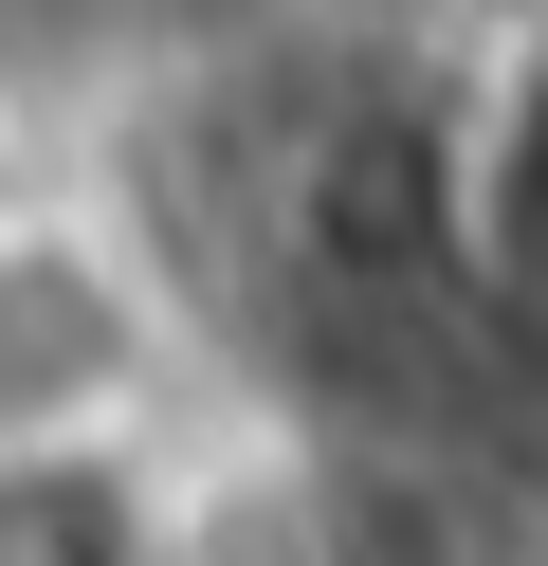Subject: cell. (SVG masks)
<instances>
[{
	"label": "cell",
	"mask_w": 548,
	"mask_h": 566,
	"mask_svg": "<svg viewBox=\"0 0 548 566\" xmlns=\"http://www.w3.org/2000/svg\"><path fill=\"white\" fill-rule=\"evenodd\" d=\"M183 293L110 201L0 184V439H165Z\"/></svg>",
	"instance_id": "1"
},
{
	"label": "cell",
	"mask_w": 548,
	"mask_h": 566,
	"mask_svg": "<svg viewBox=\"0 0 548 566\" xmlns=\"http://www.w3.org/2000/svg\"><path fill=\"white\" fill-rule=\"evenodd\" d=\"M438 238H457L475 311L548 329V0H511L494 55L438 92Z\"/></svg>",
	"instance_id": "2"
},
{
	"label": "cell",
	"mask_w": 548,
	"mask_h": 566,
	"mask_svg": "<svg viewBox=\"0 0 548 566\" xmlns=\"http://www.w3.org/2000/svg\"><path fill=\"white\" fill-rule=\"evenodd\" d=\"M0 566H201V475L165 439H0Z\"/></svg>",
	"instance_id": "3"
},
{
	"label": "cell",
	"mask_w": 548,
	"mask_h": 566,
	"mask_svg": "<svg viewBox=\"0 0 548 566\" xmlns=\"http://www.w3.org/2000/svg\"><path fill=\"white\" fill-rule=\"evenodd\" d=\"M292 256L329 274V293H421V274H457V238H438V111H348L311 165H292Z\"/></svg>",
	"instance_id": "4"
}]
</instances>
